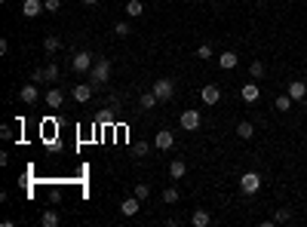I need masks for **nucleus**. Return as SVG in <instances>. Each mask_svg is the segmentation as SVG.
<instances>
[{"label":"nucleus","mask_w":307,"mask_h":227,"mask_svg":"<svg viewBox=\"0 0 307 227\" xmlns=\"http://www.w3.org/2000/svg\"><path fill=\"white\" fill-rule=\"evenodd\" d=\"M111 71H114V68H111V59H96L93 71H89V74H93V77H89V83H93V86L107 83V80H111Z\"/></svg>","instance_id":"1"},{"label":"nucleus","mask_w":307,"mask_h":227,"mask_svg":"<svg viewBox=\"0 0 307 227\" xmlns=\"http://www.w3.org/2000/svg\"><path fill=\"white\" fill-rule=\"evenodd\" d=\"M96 59H99V56H93V52H86V49H80V52H74V59H71V68H74L77 74H86V71H93V65H96Z\"/></svg>","instance_id":"2"},{"label":"nucleus","mask_w":307,"mask_h":227,"mask_svg":"<svg viewBox=\"0 0 307 227\" xmlns=\"http://www.w3.org/2000/svg\"><path fill=\"white\" fill-rule=\"evenodd\" d=\"M258 190H261V175L258 172H243L240 175V194L252 197V194H258Z\"/></svg>","instance_id":"3"},{"label":"nucleus","mask_w":307,"mask_h":227,"mask_svg":"<svg viewBox=\"0 0 307 227\" xmlns=\"http://www.w3.org/2000/svg\"><path fill=\"white\" fill-rule=\"evenodd\" d=\"M178 123H182V129H185V132H197V129H200V111H194V108L182 111Z\"/></svg>","instance_id":"4"},{"label":"nucleus","mask_w":307,"mask_h":227,"mask_svg":"<svg viewBox=\"0 0 307 227\" xmlns=\"http://www.w3.org/2000/svg\"><path fill=\"white\" fill-rule=\"evenodd\" d=\"M151 89H154V95H157V98H160V101H169V98H172V95H175V83H172V80H166V77H163V80H157V83H154V86H151Z\"/></svg>","instance_id":"5"},{"label":"nucleus","mask_w":307,"mask_h":227,"mask_svg":"<svg viewBox=\"0 0 307 227\" xmlns=\"http://www.w3.org/2000/svg\"><path fill=\"white\" fill-rule=\"evenodd\" d=\"M19 101H25V104H37V101H40V89H37V83H25L22 89H19Z\"/></svg>","instance_id":"6"},{"label":"nucleus","mask_w":307,"mask_h":227,"mask_svg":"<svg viewBox=\"0 0 307 227\" xmlns=\"http://www.w3.org/2000/svg\"><path fill=\"white\" fill-rule=\"evenodd\" d=\"M56 83L59 80V68L56 65H46V68H37V71H34V83Z\"/></svg>","instance_id":"7"},{"label":"nucleus","mask_w":307,"mask_h":227,"mask_svg":"<svg viewBox=\"0 0 307 227\" xmlns=\"http://www.w3.org/2000/svg\"><path fill=\"white\" fill-rule=\"evenodd\" d=\"M200 95H203V101L212 108V104H218V101H221V86H218V83H206Z\"/></svg>","instance_id":"8"},{"label":"nucleus","mask_w":307,"mask_h":227,"mask_svg":"<svg viewBox=\"0 0 307 227\" xmlns=\"http://www.w3.org/2000/svg\"><path fill=\"white\" fill-rule=\"evenodd\" d=\"M138 209H141V200L132 194V197H126L123 203H120V212L126 215V218H132V215H138Z\"/></svg>","instance_id":"9"},{"label":"nucleus","mask_w":307,"mask_h":227,"mask_svg":"<svg viewBox=\"0 0 307 227\" xmlns=\"http://www.w3.org/2000/svg\"><path fill=\"white\" fill-rule=\"evenodd\" d=\"M154 145H157L160 151H169V148L175 145V135H172L169 129H160V132L154 135Z\"/></svg>","instance_id":"10"},{"label":"nucleus","mask_w":307,"mask_h":227,"mask_svg":"<svg viewBox=\"0 0 307 227\" xmlns=\"http://www.w3.org/2000/svg\"><path fill=\"white\" fill-rule=\"evenodd\" d=\"M40 12H46L43 0H25L22 3V15H28V19H34V15H40Z\"/></svg>","instance_id":"11"},{"label":"nucleus","mask_w":307,"mask_h":227,"mask_svg":"<svg viewBox=\"0 0 307 227\" xmlns=\"http://www.w3.org/2000/svg\"><path fill=\"white\" fill-rule=\"evenodd\" d=\"M93 92H96V86L93 83H77L74 86V101H89V98H93Z\"/></svg>","instance_id":"12"},{"label":"nucleus","mask_w":307,"mask_h":227,"mask_svg":"<svg viewBox=\"0 0 307 227\" xmlns=\"http://www.w3.org/2000/svg\"><path fill=\"white\" fill-rule=\"evenodd\" d=\"M218 65L224 68V71H233V68L240 65V56H237V52H230V49H227V52H221V56H218Z\"/></svg>","instance_id":"13"},{"label":"nucleus","mask_w":307,"mask_h":227,"mask_svg":"<svg viewBox=\"0 0 307 227\" xmlns=\"http://www.w3.org/2000/svg\"><path fill=\"white\" fill-rule=\"evenodd\" d=\"M240 95H243V101H249V104H252V101H258V95H261V86H258V83H246L243 89H240Z\"/></svg>","instance_id":"14"},{"label":"nucleus","mask_w":307,"mask_h":227,"mask_svg":"<svg viewBox=\"0 0 307 227\" xmlns=\"http://www.w3.org/2000/svg\"><path fill=\"white\" fill-rule=\"evenodd\" d=\"M185 175H188V163L185 160H172L169 163V178L178 181V178H185Z\"/></svg>","instance_id":"15"},{"label":"nucleus","mask_w":307,"mask_h":227,"mask_svg":"<svg viewBox=\"0 0 307 227\" xmlns=\"http://www.w3.org/2000/svg\"><path fill=\"white\" fill-rule=\"evenodd\" d=\"M289 95H292L295 101H304V98H307V83L292 80V83H289Z\"/></svg>","instance_id":"16"},{"label":"nucleus","mask_w":307,"mask_h":227,"mask_svg":"<svg viewBox=\"0 0 307 227\" xmlns=\"http://www.w3.org/2000/svg\"><path fill=\"white\" fill-rule=\"evenodd\" d=\"M191 224H194V227H209V224H212V215L206 212V209H197V212L191 215Z\"/></svg>","instance_id":"17"},{"label":"nucleus","mask_w":307,"mask_h":227,"mask_svg":"<svg viewBox=\"0 0 307 227\" xmlns=\"http://www.w3.org/2000/svg\"><path fill=\"white\" fill-rule=\"evenodd\" d=\"M157 101H160V98L154 95V89H151V92H141V95H138V108H141V111H151V108H157Z\"/></svg>","instance_id":"18"},{"label":"nucleus","mask_w":307,"mask_h":227,"mask_svg":"<svg viewBox=\"0 0 307 227\" xmlns=\"http://www.w3.org/2000/svg\"><path fill=\"white\" fill-rule=\"evenodd\" d=\"M62 101H65V92H62V89H49V92H46V108H62Z\"/></svg>","instance_id":"19"},{"label":"nucleus","mask_w":307,"mask_h":227,"mask_svg":"<svg viewBox=\"0 0 307 227\" xmlns=\"http://www.w3.org/2000/svg\"><path fill=\"white\" fill-rule=\"evenodd\" d=\"M237 135L243 138V142H249V138L255 135V126H252L249 120H240V123H237Z\"/></svg>","instance_id":"20"},{"label":"nucleus","mask_w":307,"mask_h":227,"mask_svg":"<svg viewBox=\"0 0 307 227\" xmlns=\"http://www.w3.org/2000/svg\"><path fill=\"white\" fill-rule=\"evenodd\" d=\"M249 74H252V80H261V77L267 74V65H264L261 59H255V62L249 65Z\"/></svg>","instance_id":"21"},{"label":"nucleus","mask_w":307,"mask_h":227,"mask_svg":"<svg viewBox=\"0 0 307 227\" xmlns=\"http://www.w3.org/2000/svg\"><path fill=\"white\" fill-rule=\"evenodd\" d=\"M292 104H295V98H292V95H277V101H274V108H277L280 114H286L289 108H292Z\"/></svg>","instance_id":"22"},{"label":"nucleus","mask_w":307,"mask_h":227,"mask_svg":"<svg viewBox=\"0 0 307 227\" xmlns=\"http://www.w3.org/2000/svg\"><path fill=\"white\" fill-rule=\"evenodd\" d=\"M40 224H43V227H59V212H52V209H46V212L40 215Z\"/></svg>","instance_id":"23"},{"label":"nucleus","mask_w":307,"mask_h":227,"mask_svg":"<svg viewBox=\"0 0 307 227\" xmlns=\"http://www.w3.org/2000/svg\"><path fill=\"white\" fill-rule=\"evenodd\" d=\"M141 12H144V3H141V0H129V3H126V15H132V19H138Z\"/></svg>","instance_id":"24"},{"label":"nucleus","mask_w":307,"mask_h":227,"mask_svg":"<svg viewBox=\"0 0 307 227\" xmlns=\"http://www.w3.org/2000/svg\"><path fill=\"white\" fill-rule=\"evenodd\" d=\"M43 49L49 52V56H56V52L62 49V40L59 37H43Z\"/></svg>","instance_id":"25"},{"label":"nucleus","mask_w":307,"mask_h":227,"mask_svg":"<svg viewBox=\"0 0 307 227\" xmlns=\"http://www.w3.org/2000/svg\"><path fill=\"white\" fill-rule=\"evenodd\" d=\"M274 221H277V224H286V221H292V209H277Z\"/></svg>","instance_id":"26"},{"label":"nucleus","mask_w":307,"mask_h":227,"mask_svg":"<svg viewBox=\"0 0 307 227\" xmlns=\"http://www.w3.org/2000/svg\"><path fill=\"white\" fill-rule=\"evenodd\" d=\"M132 194H135V197H138V200L144 203V200L151 197V187H148V184H135V190H132Z\"/></svg>","instance_id":"27"},{"label":"nucleus","mask_w":307,"mask_h":227,"mask_svg":"<svg viewBox=\"0 0 307 227\" xmlns=\"http://www.w3.org/2000/svg\"><path fill=\"white\" fill-rule=\"evenodd\" d=\"M163 203H169V206L178 203V190H175V187H166V190H163Z\"/></svg>","instance_id":"28"},{"label":"nucleus","mask_w":307,"mask_h":227,"mask_svg":"<svg viewBox=\"0 0 307 227\" xmlns=\"http://www.w3.org/2000/svg\"><path fill=\"white\" fill-rule=\"evenodd\" d=\"M96 120H99L102 126H111V123H114V114H111V111H99V117H96Z\"/></svg>","instance_id":"29"},{"label":"nucleus","mask_w":307,"mask_h":227,"mask_svg":"<svg viewBox=\"0 0 307 227\" xmlns=\"http://www.w3.org/2000/svg\"><path fill=\"white\" fill-rule=\"evenodd\" d=\"M114 34H117V37H129V22H117Z\"/></svg>","instance_id":"30"},{"label":"nucleus","mask_w":307,"mask_h":227,"mask_svg":"<svg viewBox=\"0 0 307 227\" xmlns=\"http://www.w3.org/2000/svg\"><path fill=\"white\" fill-rule=\"evenodd\" d=\"M197 59H212V46H209V43L197 46Z\"/></svg>","instance_id":"31"},{"label":"nucleus","mask_w":307,"mask_h":227,"mask_svg":"<svg viewBox=\"0 0 307 227\" xmlns=\"http://www.w3.org/2000/svg\"><path fill=\"white\" fill-rule=\"evenodd\" d=\"M43 6H46V12H59L62 9V0H43Z\"/></svg>","instance_id":"32"},{"label":"nucleus","mask_w":307,"mask_h":227,"mask_svg":"<svg viewBox=\"0 0 307 227\" xmlns=\"http://www.w3.org/2000/svg\"><path fill=\"white\" fill-rule=\"evenodd\" d=\"M148 151H151V145H148V142H135V153H138V156H144Z\"/></svg>","instance_id":"33"},{"label":"nucleus","mask_w":307,"mask_h":227,"mask_svg":"<svg viewBox=\"0 0 307 227\" xmlns=\"http://www.w3.org/2000/svg\"><path fill=\"white\" fill-rule=\"evenodd\" d=\"M0 138H12V129L9 126H0Z\"/></svg>","instance_id":"34"},{"label":"nucleus","mask_w":307,"mask_h":227,"mask_svg":"<svg viewBox=\"0 0 307 227\" xmlns=\"http://www.w3.org/2000/svg\"><path fill=\"white\" fill-rule=\"evenodd\" d=\"M83 3H86V6H96V3H99V0H83Z\"/></svg>","instance_id":"35"},{"label":"nucleus","mask_w":307,"mask_h":227,"mask_svg":"<svg viewBox=\"0 0 307 227\" xmlns=\"http://www.w3.org/2000/svg\"><path fill=\"white\" fill-rule=\"evenodd\" d=\"M301 108H304V114H307V98H304V101H301Z\"/></svg>","instance_id":"36"}]
</instances>
